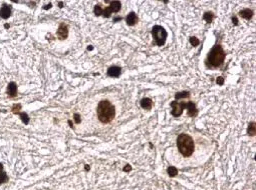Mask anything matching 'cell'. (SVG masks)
<instances>
[{
  "instance_id": "obj_1",
  "label": "cell",
  "mask_w": 256,
  "mask_h": 190,
  "mask_svg": "<svg viewBox=\"0 0 256 190\" xmlns=\"http://www.w3.org/2000/svg\"><path fill=\"white\" fill-rule=\"evenodd\" d=\"M97 114L101 123H110L115 116V108L109 100H101L98 105Z\"/></svg>"
},
{
  "instance_id": "obj_2",
  "label": "cell",
  "mask_w": 256,
  "mask_h": 190,
  "mask_svg": "<svg viewBox=\"0 0 256 190\" xmlns=\"http://www.w3.org/2000/svg\"><path fill=\"white\" fill-rule=\"evenodd\" d=\"M224 50L221 45H215L208 53L207 59H206V65L210 68H217L221 66L225 59Z\"/></svg>"
},
{
  "instance_id": "obj_3",
  "label": "cell",
  "mask_w": 256,
  "mask_h": 190,
  "mask_svg": "<svg viewBox=\"0 0 256 190\" xmlns=\"http://www.w3.org/2000/svg\"><path fill=\"white\" fill-rule=\"evenodd\" d=\"M177 147L179 152L185 157H189L193 154L195 150L194 140L188 134L182 133L177 138Z\"/></svg>"
},
{
  "instance_id": "obj_4",
  "label": "cell",
  "mask_w": 256,
  "mask_h": 190,
  "mask_svg": "<svg viewBox=\"0 0 256 190\" xmlns=\"http://www.w3.org/2000/svg\"><path fill=\"white\" fill-rule=\"evenodd\" d=\"M171 106H172L171 114L174 117L181 116L183 110L185 108H188V115L190 117L196 116L198 113L196 105L192 101H189V102H177V101H173V102H171Z\"/></svg>"
},
{
  "instance_id": "obj_5",
  "label": "cell",
  "mask_w": 256,
  "mask_h": 190,
  "mask_svg": "<svg viewBox=\"0 0 256 190\" xmlns=\"http://www.w3.org/2000/svg\"><path fill=\"white\" fill-rule=\"evenodd\" d=\"M152 35L156 41L157 46H163L166 43L168 33L164 29V27L160 25H155L152 28Z\"/></svg>"
},
{
  "instance_id": "obj_6",
  "label": "cell",
  "mask_w": 256,
  "mask_h": 190,
  "mask_svg": "<svg viewBox=\"0 0 256 190\" xmlns=\"http://www.w3.org/2000/svg\"><path fill=\"white\" fill-rule=\"evenodd\" d=\"M121 7H122V4H121L120 1L111 2V5H110L109 7L104 8V9H101V14H103L104 17H110L112 12H119Z\"/></svg>"
},
{
  "instance_id": "obj_7",
  "label": "cell",
  "mask_w": 256,
  "mask_h": 190,
  "mask_svg": "<svg viewBox=\"0 0 256 190\" xmlns=\"http://www.w3.org/2000/svg\"><path fill=\"white\" fill-rule=\"evenodd\" d=\"M57 36L60 40H63L65 38H67L68 36V30H67V26L65 25L64 23H61L57 29Z\"/></svg>"
},
{
  "instance_id": "obj_8",
  "label": "cell",
  "mask_w": 256,
  "mask_h": 190,
  "mask_svg": "<svg viewBox=\"0 0 256 190\" xmlns=\"http://www.w3.org/2000/svg\"><path fill=\"white\" fill-rule=\"evenodd\" d=\"M138 20H139V19H138V16H137V14H136V13H135V12H131V13H129L128 16H127V17H126V22H127V24H128V25H130V26H134V25H136L137 22H138Z\"/></svg>"
},
{
  "instance_id": "obj_9",
  "label": "cell",
  "mask_w": 256,
  "mask_h": 190,
  "mask_svg": "<svg viewBox=\"0 0 256 190\" xmlns=\"http://www.w3.org/2000/svg\"><path fill=\"white\" fill-rule=\"evenodd\" d=\"M122 72V68L119 66H112L108 70V75L110 77H119Z\"/></svg>"
},
{
  "instance_id": "obj_10",
  "label": "cell",
  "mask_w": 256,
  "mask_h": 190,
  "mask_svg": "<svg viewBox=\"0 0 256 190\" xmlns=\"http://www.w3.org/2000/svg\"><path fill=\"white\" fill-rule=\"evenodd\" d=\"M10 15H11V8L8 6V5L4 4L1 7V9H0V16L3 19H7L9 18Z\"/></svg>"
},
{
  "instance_id": "obj_11",
  "label": "cell",
  "mask_w": 256,
  "mask_h": 190,
  "mask_svg": "<svg viewBox=\"0 0 256 190\" xmlns=\"http://www.w3.org/2000/svg\"><path fill=\"white\" fill-rule=\"evenodd\" d=\"M141 106L142 108H144L146 110H151L153 107V100L151 98H143L141 100Z\"/></svg>"
},
{
  "instance_id": "obj_12",
  "label": "cell",
  "mask_w": 256,
  "mask_h": 190,
  "mask_svg": "<svg viewBox=\"0 0 256 190\" xmlns=\"http://www.w3.org/2000/svg\"><path fill=\"white\" fill-rule=\"evenodd\" d=\"M7 92H8V95L10 97H14L16 95V92H17V86L14 82H10L8 84V87H7Z\"/></svg>"
},
{
  "instance_id": "obj_13",
  "label": "cell",
  "mask_w": 256,
  "mask_h": 190,
  "mask_svg": "<svg viewBox=\"0 0 256 190\" xmlns=\"http://www.w3.org/2000/svg\"><path fill=\"white\" fill-rule=\"evenodd\" d=\"M239 14H240V16H241L242 18L249 20V19L251 18L252 15H253V11H252L251 9H249V8H246V9L241 10L240 12H239Z\"/></svg>"
},
{
  "instance_id": "obj_14",
  "label": "cell",
  "mask_w": 256,
  "mask_h": 190,
  "mask_svg": "<svg viewBox=\"0 0 256 190\" xmlns=\"http://www.w3.org/2000/svg\"><path fill=\"white\" fill-rule=\"evenodd\" d=\"M255 125H256L255 122L249 123L248 129H247V133H248L250 136H254L256 134V126Z\"/></svg>"
},
{
  "instance_id": "obj_15",
  "label": "cell",
  "mask_w": 256,
  "mask_h": 190,
  "mask_svg": "<svg viewBox=\"0 0 256 190\" xmlns=\"http://www.w3.org/2000/svg\"><path fill=\"white\" fill-rule=\"evenodd\" d=\"M167 172L170 177H175V176L178 174V169L176 168L175 166H169L167 169Z\"/></svg>"
},
{
  "instance_id": "obj_16",
  "label": "cell",
  "mask_w": 256,
  "mask_h": 190,
  "mask_svg": "<svg viewBox=\"0 0 256 190\" xmlns=\"http://www.w3.org/2000/svg\"><path fill=\"white\" fill-rule=\"evenodd\" d=\"M190 97V92L189 91H181L178 92L175 94V98L176 99H181V98H187Z\"/></svg>"
},
{
  "instance_id": "obj_17",
  "label": "cell",
  "mask_w": 256,
  "mask_h": 190,
  "mask_svg": "<svg viewBox=\"0 0 256 190\" xmlns=\"http://www.w3.org/2000/svg\"><path fill=\"white\" fill-rule=\"evenodd\" d=\"M203 18H204V20L207 21L208 23H211L212 20H213V18H214V14L212 12H206L204 14V16H203Z\"/></svg>"
},
{
  "instance_id": "obj_18",
  "label": "cell",
  "mask_w": 256,
  "mask_h": 190,
  "mask_svg": "<svg viewBox=\"0 0 256 190\" xmlns=\"http://www.w3.org/2000/svg\"><path fill=\"white\" fill-rule=\"evenodd\" d=\"M19 115H20L21 120L23 121V123H25V124H28V122H29L28 115H27V114L25 113V112H22V113H19Z\"/></svg>"
},
{
  "instance_id": "obj_19",
  "label": "cell",
  "mask_w": 256,
  "mask_h": 190,
  "mask_svg": "<svg viewBox=\"0 0 256 190\" xmlns=\"http://www.w3.org/2000/svg\"><path fill=\"white\" fill-rule=\"evenodd\" d=\"M8 181V176L5 172H2L1 174H0V184L2 183H5Z\"/></svg>"
},
{
  "instance_id": "obj_20",
  "label": "cell",
  "mask_w": 256,
  "mask_h": 190,
  "mask_svg": "<svg viewBox=\"0 0 256 190\" xmlns=\"http://www.w3.org/2000/svg\"><path fill=\"white\" fill-rule=\"evenodd\" d=\"M101 9H103V8L101 7L100 4L95 5V9H93V11H95V14L97 15V16L101 15Z\"/></svg>"
},
{
  "instance_id": "obj_21",
  "label": "cell",
  "mask_w": 256,
  "mask_h": 190,
  "mask_svg": "<svg viewBox=\"0 0 256 190\" xmlns=\"http://www.w3.org/2000/svg\"><path fill=\"white\" fill-rule=\"evenodd\" d=\"M190 43H191L193 46H197V45H199L200 41H199V39H197L196 37L192 36V37H190Z\"/></svg>"
},
{
  "instance_id": "obj_22",
  "label": "cell",
  "mask_w": 256,
  "mask_h": 190,
  "mask_svg": "<svg viewBox=\"0 0 256 190\" xmlns=\"http://www.w3.org/2000/svg\"><path fill=\"white\" fill-rule=\"evenodd\" d=\"M217 84L218 85H223L224 84V78H223V77H218V78H217Z\"/></svg>"
},
{
  "instance_id": "obj_23",
  "label": "cell",
  "mask_w": 256,
  "mask_h": 190,
  "mask_svg": "<svg viewBox=\"0 0 256 190\" xmlns=\"http://www.w3.org/2000/svg\"><path fill=\"white\" fill-rule=\"evenodd\" d=\"M74 120H75L76 123H79V122H81V119H79V114H78V113H75V114H74Z\"/></svg>"
},
{
  "instance_id": "obj_24",
  "label": "cell",
  "mask_w": 256,
  "mask_h": 190,
  "mask_svg": "<svg viewBox=\"0 0 256 190\" xmlns=\"http://www.w3.org/2000/svg\"><path fill=\"white\" fill-rule=\"evenodd\" d=\"M131 170H132V167H131V165H129V164H127L126 167H124V171H126V172L131 171Z\"/></svg>"
},
{
  "instance_id": "obj_25",
  "label": "cell",
  "mask_w": 256,
  "mask_h": 190,
  "mask_svg": "<svg viewBox=\"0 0 256 190\" xmlns=\"http://www.w3.org/2000/svg\"><path fill=\"white\" fill-rule=\"evenodd\" d=\"M232 21H233V23L235 24V25H237V24H238V20H237V18H236L235 16L232 17Z\"/></svg>"
},
{
  "instance_id": "obj_26",
  "label": "cell",
  "mask_w": 256,
  "mask_h": 190,
  "mask_svg": "<svg viewBox=\"0 0 256 190\" xmlns=\"http://www.w3.org/2000/svg\"><path fill=\"white\" fill-rule=\"evenodd\" d=\"M51 7V4L49 3V4H47V5H45V7H44V9H48V8H50Z\"/></svg>"
},
{
  "instance_id": "obj_27",
  "label": "cell",
  "mask_w": 256,
  "mask_h": 190,
  "mask_svg": "<svg viewBox=\"0 0 256 190\" xmlns=\"http://www.w3.org/2000/svg\"><path fill=\"white\" fill-rule=\"evenodd\" d=\"M2 170H3V165H2L1 163H0V173L2 172Z\"/></svg>"
},
{
  "instance_id": "obj_28",
  "label": "cell",
  "mask_w": 256,
  "mask_h": 190,
  "mask_svg": "<svg viewBox=\"0 0 256 190\" xmlns=\"http://www.w3.org/2000/svg\"><path fill=\"white\" fill-rule=\"evenodd\" d=\"M121 19H122V18H121V17H118V18H115V20H114V21H115H115H119V20H121Z\"/></svg>"
},
{
  "instance_id": "obj_29",
  "label": "cell",
  "mask_w": 256,
  "mask_h": 190,
  "mask_svg": "<svg viewBox=\"0 0 256 190\" xmlns=\"http://www.w3.org/2000/svg\"><path fill=\"white\" fill-rule=\"evenodd\" d=\"M89 169H90L89 165H85V170H89Z\"/></svg>"
},
{
  "instance_id": "obj_30",
  "label": "cell",
  "mask_w": 256,
  "mask_h": 190,
  "mask_svg": "<svg viewBox=\"0 0 256 190\" xmlns=\"http://www.w3.org/2000/svg\"><path fill=\"white\" fill-rule=\"evenodd\" d=\"M59 7H62V2H59Z\"/></svg>"
}]
</instances>
